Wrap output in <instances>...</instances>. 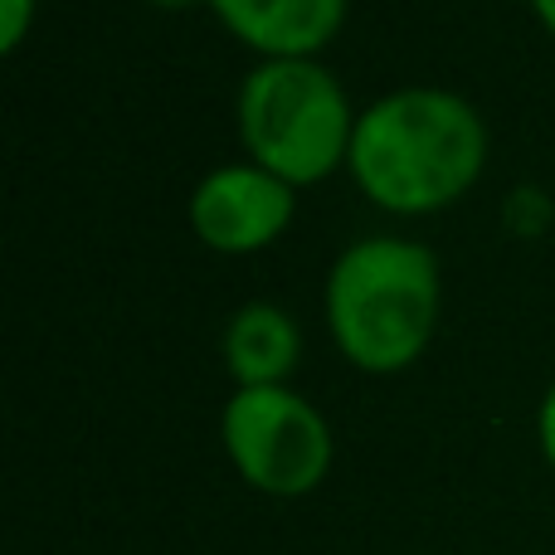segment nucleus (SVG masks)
Masks as SVG:
<instances>
[{
  "label": "nucleus",
  "instance_id": "11",
  "mask_svg": "<svg viewBox=\"0 0 555 555\" xmlns=\"http://www.w3.org/2000/svg\"><path fill=\"white\" fill-rule=\"evenodd\" d=\"M152 10H191V5H205V0H142Z\"/></svg>",
  "mask_w": 555,
  "mask_h": 555
},
{
  "label": "nucleus",
  "instance_id": "7",
  "mask_svg": "<svg viewBox=\"0 0 555 555\" xmlns=\"http://www.w3.org/2000/svg\"><path fill=\"white\" fill-rule=\"evenodd\" d=\"M302 322L273 297H249L224 317L220 365L230 375V390H263V385H293L302 365Z\"/></svg>",
  "mask_w": 555,
  "mask_h": 555
},
{
  "label": "nucleus",
  "instance_id": "4",
  "mask_svg": "<svg viewBox=\"0 0 555 555\" xmlns=\"http://www.w3.org/2000/svg\"><path fill=\"white\" fill-rule=\"evenodd\" d=\"M220 449L244 488L273 502L312 498L336 463V434L322 404L293 385L230 390L220 404Z\"/></svg>",
  "mask_w": 555,
  "mask_h": 555
},
{
  "label": "nucleus",
  "instance_id": "1",
  "mask_svg": "<svg viewBox=\"0 0 555 555\" xmlns=\"http://www.w3.org/2000/svg\"><path fill=\"white\" fill-rule=\"evenodd\" d=\"M492 132L468 93L443 83H400L361 103L346 176L380 215L424 220L478 191Z\"/></svg>",
  "mask_w": 555,
  "mask_h": 555
},
{
  "label": "nucleus",
  "instance_id": "9",
  "mask_svg": "<svg viewBox=\"0 0 555 555\" xmlns=\"http://www.w3.org/2000/svg\"><path fill=\"white\" fill-rule=\"evenodd\" d=\"M537 449H541V459H546V468L555 473V380L537 400Z\"/></svg>",
  "mask_w": 555,
  "mask_h": 555
},
{
  "label": "nucleus",
  "instance_id": "5",
  "mask_svg": "<svg viewBox=\"0 0 555 555\" xmlns=\"http://www.w3.org/2000/svg\"><path fill=\"white\" fill-rule=\"evenodd\" d=\"M297 195L283 176L263 171L259 162H220L191 185L185 201V224L195 244H205L220 259H249L263 254L293 230Z\"/></svg>",
  "mask_w": 555,
  "mask_h": 555
},
{
  "label": "nucleus",
  "instance_id": "3",
  "mask_svg": "<svg viewBox=\"0 0 555 555\" xmlns=\"http://www.w3.org/2000/svg\"><path fill=\"white\" fill-rule=\"evenodd\" d=\"M361 107L322 59H259L234 88V132L249 162L317 191L346 171Z\"/></svg>",
  "mask_w": 555,
  "mask_h": 555
},
{
  "label": "nucleus",
  "instance_id": "8",
  "mask_svg": "<svg viewBox=\"0 0 555 555\" xmlns=\"http://www.w3.org/2000/svg\"><path fill=\"white\" fill-rule=\"evenodd\" d=\"M39 0H0V54H20L25 39L35 35Z\"/></svg>",
  "mask_w": 555,
  "mask_h": 555
},
{
  "label": "nucleus",
  "instance_id": "10",
  "mask_svg": "<svg viewBox=\"0 0 555 555\" xmlns=\"http://www.w3.org/2000/svg\"><path fill=\"white\" fill-rule=\"evenodd\" d=\"M527 10H531V20L555 39V0H527Z\"/></svg>",
  "mask_w": 555,
  "mask_h": 555
},
{
  "label": "nucleus",
  "instance_id": "2",
  "mask_svg": "<svg viewBox=\"0 0 555 555\" xmlns=\"http://www.w3.org/2000/svg\"><path fill=\"white\" fill-rule=\"evenodd\" d=\"M443 322L439 254L414 234H361L332 259L322 326L332 351L361 375H404L429 356Z\"/></svg>",
  "mask_w": 555,
  "mask_h": 555
},
{
  "label": "nucleus",
  "instance_id": "6",
  "mask_svg": "<svg viewBox=\"0 0 555 555\" xmlns=\"http://www.w3.org/2000/svg\"><path fill=\"white\" fill-rule=\"evenodd\" d=\"M215 25L259 59H322L346 29L351 0H205Z\"/></svg>",
  "mask_w": 555,
  "mask_h": 555
}]
</instances>
